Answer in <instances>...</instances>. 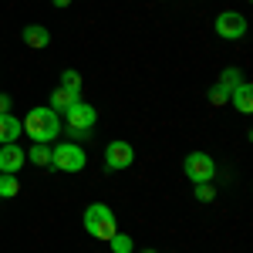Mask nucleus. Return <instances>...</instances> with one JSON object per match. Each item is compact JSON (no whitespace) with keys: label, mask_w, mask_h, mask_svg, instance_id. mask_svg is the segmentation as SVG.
<instances>
[{"label":"nucleus","mask_w":253,"mask_h":253,"mask_svg":"<svg viewBox=\"0 0 253 253\" xmlns=\"http://www.w3.org/2000/svg\"><path fill=\"white\" fill-rule=\"evenodd\" d=\"M20 128L34 138V145H47L61 135V115L51 108H31L27 118L20 122Z\"/></svg>","instance_id":"1"},{"label":"nucleus","mask_w":253,"mask_h":253,"mask_svg":"<svg viewBox=\"0 0 253 253\" xmlns=\"http://www.w3.org/2000/svg\"><path fill=\"white\" fill-rule=\"evenodd\" d=\"M81 223H84L88 236H95V240H105V243H108V240L118 233L115 213H112L105 203H91V206L84 210V216H81Z\"/></svg>","instance_id":"2"},{"label":"nucleus","mask_w":253,"mask_h":253,"mask_svg":"<svg viewBox=\"0 0 253 253\" xmlns=\"http://www.w3.org/2000/svg\"><path fill=\"white\" fill-rule=\"evenodd\" d=\"M51 166L58 172H81L88 166V156H84V149L78 142H61V145L51 149Z\"/></svg>","instance_id":"3"},{"label":"nucleus","mask_w":253,"mask_h":253,"mask_svg":"<svg viewBox=\"0 0 253 253\" xmlns=\"http://www.w3.org/2000/svg\"><path fill=\"white\" fill-rule=\"evenodd\" d=\"M135 162V149L125 142V138H112L108 145H105V169L108 172H122V169H128Z\"/></svg>","instance_id":"4"},{"label":"nucleus","mask_w":253,"mask_h":253,"mask_svg":"<svg viewBox=\"0 0 253 253\" xmlns=\"http://www.w3.org/2000/svg\"><path fill=\"white\" fill-rule=\"evenodd\" d=\"M182 172L189 175L193 182H213L216 162L206 156V152H189V156H186V162H182Z\"/></svg>","instance_id":"5"},{"label":"nucleus","mask_w":253,"mask_h":253,"mask_svg":"<svg viewBox=\"0 0 253 253\" xmlns=\"http://www.w3.org/2000/svg\"><path fill=\"white\" fill-rule=\"evenodd\" d=\"M64 122H68V128L91 132L98 122V112H95V105H88V101H75L71 108H64Z\"/></svg>","instance_id":"6"},{"label":"nucleus","mask_w":253,"mask_h":253,"mask_svg":"<svg viewBox=\"0 0 253 253\" xmlns=\"http://www.w3.org/2000/svg\"><path fill=\"white\" fill-rule=\"evenodd\" d=\"M213 27H216V34H219V38L240 41L243 34H247V17H243V14H236V10H223V14L213 20Z\"/></svg>","instance_id":"7"},{"label":"nucleus","mask_w":253,"mask_h":253,"mask_svg":"<svg viewBox=\"0 0 253 253\" xmlns=\"http://www.w3.org/2000/svg\"><path fill=\"white\" fill-rule=\"evenodd\" d=\"M24 162H27V152L20 149L17 142H7V145H0V172L17 175Z\"/></svg>","instance_id":"8"},{"label":"nucleus","mask_w":253,"mask_h":253,"mask_svg":"<svg viewBox=\"0 0 253 253\" xmlns=\"http://www.w3.org/2000/svg\"><path fill=\"white\" fill-rule=\"evenodd\" d=\"M20 38L27 47H34V51H44L47 44H51V31L47 27H41V24H27L24 31H20Z\"/></svg>","instance_id":"9"},{"label":"nucleus","mask_w":253,"mask_h":253,"mask_svg":"<svg viewBox=\"0 0 253 253\" xmlns=\"http://www.w3.org/2000/svg\"><path fill=\"white\" fill-rule=\"evenodd\" d=\"M230 101H233L236 112L250 115V112H253V84H250V81H240L233 91H230Z\"/></svg>","instance_id":"10"},{"label":"nucleus","mask_w":253,"mask_h":253,"mask_svg":"<svg viewBox=\"0 0 253 253\" xmlns=\"http://www.w3.org/2000/svg\"><path fill=\"white\" fill-rule=\"evenodd\" d=\"M20 132H24V128H20V118L17 115H10V112H7V115H0V145L17 142Z\"/></svg>","instance_id":"11"},{"label":"nucleus","mask_w":253,"mask_h":253,"mask_svg":"<svg viewBox=\"0 0 253 253\" xmlns=\"http://www.w3.org/2000/svg\"><path fill=\"white\" fill-rule=\"evenodd\" d=\"M75 101H81L78 91H68V88H54V91H51V105H47V108H51V112H64V108H71Z\"/></svg>","instance_id":"12"},{"label":"nucleus","mask_w":253,"mask_h":253,"mask_svg":"<svg viewBox=\"0 0 253 253\" xmlns=\"http://www.w3.org/2000/svg\"><path fill=\"white\" fill-rule=\"evenodd\" d=\"M20 189V182H17V175H10V172H0V199H14Z\"/></svg>","instance_id":"13"},{"label":"nucleus","mask_w":253,"mask_h":253,"mask_svg":"<svg viewBox=\"0 0 253 253\" xmlns=\"http://www.w3.org/2000/svg\"><path fill=\"white\" fill-rule=\"evenodd\" d=\"M108 247H112V253H132L135 250V240L128 233H115L112 240H108Z\"/></svg>","instance_id":"14"},{"label":"nucleus","mask_w":253,"mask_h":253,"mask_svg":"<svg viewBox=\"0 0 253 253\" xmlns=\"http://www.w3.org/2000/svg\"><path fill=\"white\" fill-rule=\"evenodd\" d=\"M240 81H243V71H240V68H226V71L219 75V81H216V84H223L226 91H233Z\"/></svg>","instance_id":"15"},{"label":"nucleus","mask_w":253,"mask_h":253,"mask_svg":"<svg viewBox=\"0 0 253 253\" xmlns=\"http://www.w3.org/2000/svg\"><path fill=\"white\" fill-rule=\"evenodd\" d=\"M27 162H34V166H51V149H47V145H34V149L27 152Z\"/></svg>","instance_id":"16"},{"label":"nucleus","mask_w":253,"mask_h":253,"mask_svg":"<svg viewBox=\"0 0 253 253\" xmlns=\"http://www.w3.org/2000/svg\"><path fill=\"white\" fill-rule=\"evenodd\" d=\"M61 88H68V91H78V95H81V75L75 71V68H68V71L61 75Z\"/></svg>","instance_id":"17"},{"label":"nucleus","mask_w":253,"mask_h":253,"mask_svg":"<svg viewBox=\"0 0 253 253\" xmlns=\"http://www.w3.org/2000/svg\"><path fill=\"white\" fill-rule=\"evenodd\" d=\"M196 199H199V203H213L216 199V186L213 182H196Z\"/></svg>","instance_id":"18"},{"label":"nucleus","mask_w":253,"mask_h":253,"mask_svg":"<svg viewBox=\"0 0 253 253\" xmlns=\"http://www.w3.org/2000/svg\"><path fill=\"white\" fill-rule=\"evenodd\" d=\"M210 101H213L216 108H223V105H230V91H226L223 84H213V88H210Z\"/></svg>","instance_id":"19"},{"label":"nucleus","mask_w":253,"mask_h":253,"mask_svg":"<svg viewBox=\"0 0 253 253\" xmlns=\"http://www.w3.org/2000/svg\"><path fill=\"white\" fill-rule=\"evenodd\" d=\"M7 112H10V95L0 91V115H7Z\"/></svg>","instance_id":"20"},{"label":"nucleus","mask_w":253,"mask_h":253,"mask_svg":"<svg viewBox=\"0 0 253 253\" xmlns=\"http://www.w3.org/2000/svg\"><path fill=\"white\" fill-rule=\"evenodd\" d=\"M54 7H71V0H51Z\"/></svg>","instance_id":"21"},{"label":"nucleus","mask_w":253,"mask_h":253,"mask_svg":"<svg viewBox=\"0 0 253 253\" xmlns=\"http://www.w3.org/2000/svg\"><path fill=\"white\" fill-rule=\"evenodd\" d=\"M142 253H156V250H142Z\"/></svg>","instance_id":"22"}]
</instances>
